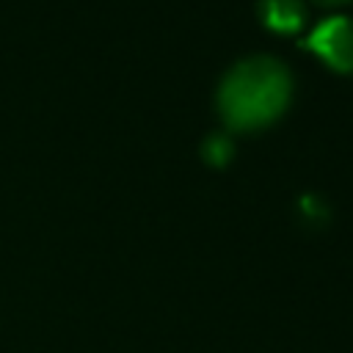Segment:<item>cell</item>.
<instances>
[{
  "mask_svg": "<svg viewBox=\"0 0 353 353\" xmlns=\"http://www.w3.org/2000/svg\"><path fill=\"white\" fill-rule=\"evenodd\" d=\"M290 97V72L273 55L237 61L218 85V105L226 121L245 127L276 116Z\"/></svg>",
  "mask_w": 353,
  "mask_h": 353,
  "instance_id": "6da1fadb",
  "label": "cell"
},
{
  "mask_svg": "<svg viewBox=\"0 0 353 353\" xmlns=\"http://www.w3.org/2000/svg\"><path fill=\"white\" fill-rule=\"evenodd\" d=\"M306 44H312L328 63L353 69V17L334 14L314 25Z\"/></svg>",
  "mask_w": 353,
  "mask_h": 353,
  "instance_id": "7a4b0ae2",
  "label": "cell"
},
{
  "mask_svg": "<svg viewBox=\"0 0 353 353\" xmlns=\"http://www.w3.org/2000/svg\"><path fill=\"white\" fill-rule=\"evenodd\" d=\"M259 17L279 30H295L303 22L301 0H259Z\"/></svg>",
  "mask_w": 353,
  "mask_h": 353,
  "instance_id": "3957f363",
  "label": "cell"
},
{
  "mask_svg": "<svg viewBox=\"0 0 353 353\" xmlns=\"http://www.w3.org/2000/svg\"><path fill=\"white\" fill-rule=\"evenodd\" d=\"M226 154H232V141L223 132H210L204 138V157L207 160H223Z\"/></svg>",
  "mask_w": 353,
  "mask_h": 353,
  "instance_id": "277c9868",
  "label": "cell"
},
{
  "mask_svg": "<svg viewBox=\"0 0 353 353\" xmlns=\"http://www.w3.org/2000/svg\"><path fill=\"white\" fill-rule=\"evenodd\" d=\"M323 3H339V0H323Z\"/></svg>",
  "mask_w": 353,
  "mask_h": 353,
  "instance_id": "5b68a950",
  "label": "cell"
}]
</instances>
